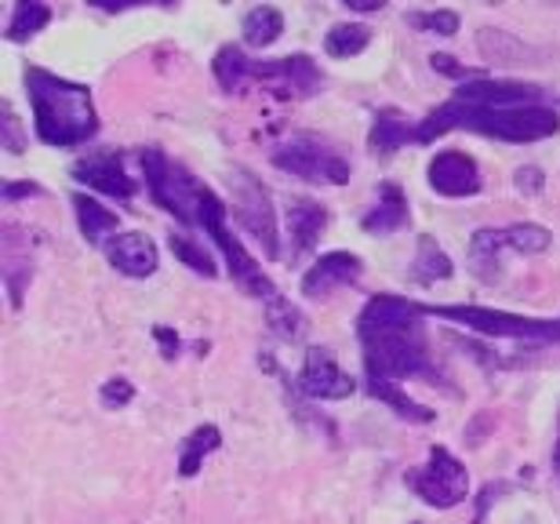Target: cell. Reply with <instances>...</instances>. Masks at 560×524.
I'll use <instances>...</instances> for the list:
<instances>
[{
	"instance_id": "cell-43",
	"label": "cell",
	"mask_w": 560,
	"mask_h": 524,
	"mask_svg": "<svg viewBox=\"0 0 560 524\" xmlns=\"http://www.w3.org/2000/svg\"><path fill=\"white\" fill-rule=\"evenodd\" d=\"M557 4H560V0H557Z\"/></svg>"
},
{
	"instance_id": "cell-16",
	"label": "cell",
	"mask_w": 560,
	"mask_h": 524,
	"mask_svg": "<svg viewBox=\"0 0 560 524\" xmlns=\"http://www.w3.org/2000/svg\"><path fill=\"white\" fill-rule=\"evenodd\" d=\"M324 226H328V211H324L317 200L295 197L288 205V237H291V252L295 255H306L317 248Z\"/></svg>"
},
{
	"instance_id": "cell-42",
	"label": "cell",
	"mask_w": 560,
	"mask_h": 524,
	"mask_svg": "<svg viewBox=\"0 0 560 524\" xmlns=\"http://www.w3.org/2000/svg\"><path fill=\"white\" fill-rule=\"evenodd\" d=\"M411 524H422V521H411Z\"/></svg>"
},
{
	"instance_id": "cell-35",
	"label": "cell",
	"mask_w": 560,
	"mask_h": 524,
	"mask_svg": "<svg viewBox=\"0 0 560 524\" xmlns=\"http://www.w3.org/2000/svg\"><path fill=\"white\" fill-rule=\"evenodd\" d=\"M430 66H433L436 73H444V77H458L463 84L466 81H477V77H480V70H466V66L455 62L452 55H430Z\"/></svg>"
},
{
	"instance_id": "cell-14",
	"label": "cell",
	"mask_w": 560,
	"mask_h": 524,
	"mask_svg": "<svg viewBox=\"0 0 560 524\" xmlns=\"http://www.w3.org/2000/svg\"><path fill=\"white\" fill-rule=\"evenodd\" d=\"M106 259L114 270H120L125 277H150L156 273V263H161V255H156V244L145 237L139 230H125V233H114L106 244Z\"/></svg>"
},
{
	"instance_id": "cell-21",
	"label": "cell",
	"mask_w": 560,
	"mask_h": 524,
	"mask_svg": "<svg viewBox=\"0 0 560 524\" xmlns=\"http://www.w3.org/2000/svg\"><path fill=\"white\" fill-rule=\"evenodd\" d=\"M222 444V430L219 427H197L194 433L186 438V444H183V455H178V474L183 477H197V470L205 466V459L211 452H215Z\"/></svg>"
},
{
	"instance_id": "cell-18",
	"label": "cell",
	"mask_w": 560,
	"mask_h": 524,
	"mask_svg": "<svg viewBox=\"0 0 560 524\" xmlns=\"http://www.w3.org/2000/svg\"><path fill=\"white\" fill-rule=\"evenodd\" d=\"M400 226H408V197L400 186L383 183L378 186L375 208L361 219V230L364 233H397Z\"/></svg>"
},
{
	"instance_id": "cell-5",
	"label": "cell",
	"mask_w": 560,
	"mask_h": 524,
	"mask_svg": "<svg viewBox=\"0 0 560 524\" xmlns=\"http://www.w3.org/2000/svg\"><path fill=\"white\" fill-rule=\"evenodd\" d=\"M430 317L458 321L463 328L480 331V336L528 342V347H542V342H560V321L517 317V314H506V310H485V306H430Z\"/></svg>"
},
{
	"instance_id": "cell-20",
	"label": "cell",
	"mask_w": 560,
	"mask_h": 524,
	"mask_svg": "<svg viewBox=\"0 0 560 524\" xmlns=\"http://www.w3.org/2000/svg\"><path fill=\"white\" fill-rule=\"evenodd\" d=\"M73 211H77V222H81V233H84L88 244H106L120 226V219L109 208L98 205L95 197L77 194L73 197Z\"/></svg>"
},
{
	"instance_id": "cell-13",
	"label": "cell",
	"mask_w": 560,
	"mask_h": 524,
	"mask_svg": "<svg viewBox=\"0 0 560 524\" xmlns=\"http://www.w3.org/2000/svg\"><path fill=\"white\" fill-rule=\"evenodd\" d=\"M73 178L106 197H120V200L136 197V183H131V175L125 172V161H120L117 153H92V158L77 161Z\"/></svg>"
},
{
	"instance_id": "cell-10",
	"label": "cell",
	"mask_w": 560,
	"mask_h": 524,
	"mask_svg": "<svg viewBox=\"0 0 560 524\" xmlns=\"http://www.w3.org/2000/svg\"><path fill=\"white\" fill-rule=\"evenodd\" d=\"M233 216L241 219V226L252 233L255 241H262V248L270 259H277V216L270 205V194L252 172L237 168L233 175Z\"/></svg>"
},
{
	"instance_id": "cell-22",
	"label": "cell",
	"mask_w": 560,
	"mask_h": 524,
	"mask_svg": "<svg viewBox=\"0 0 560 524\" xmlns=\"http://www.w3.org/2000/svg\"><path fill=\"white\" fill-rule=\"evenodd\" d=\"M452 270H455V266H452V259H447V252L436 248V241L430 237V233H422L416 266H411V277H416L419 284H436V281H447Z\"/></svg>"
},
{
	"instance_id": "cell-25",
	"label": "cell",
	"mask_w": 560,
	"mask_h": 524,
	"mask_svg": "<svg viewBox=\"0 0 560 524\" xmlns=\"http://www.w3.org/2000/svg\"><path fill=\"white\" fill-rule=\"evenodd\" d=\"M364 383H368V394H372L375 400H383L386 408H394L400 419H408V422H433L436 411L419 405V400H411L400 386H394V383H372V379H364Z\"/></svg>"
},
{
	"instance_id": "cell-27",
	"label": "cell",
	"mask_w": 560,
	"mask_h": 524,
	"mask_svg": "<svg viewBox=\"0 0 560 524\" xmlns=\"http://www.w3.org/2000/svg\"><path fill=\"white\" fill-rule=\"evenodd\" d=\"M477 48L485 51L491 62H524L528 55H535L528 44L510 37L506 30H480L477 33Z\"/></svg>"
},
{
	"instance_id": "cell-6",
	"label": "cell",
	"mask_w": 560,
	"mask_h": 524,
	"mask_svg": "<svg viewBox=\"0 0 560 524\" xmlns=\"http://www.w3.org/2000/svg\"><path fill=\"white\" fill-rule=\"evenodd\" d=\"M142 172H145V186H150V197L156 205L164 211H172L183 226H197V200L205 183H197L183 164H172L164 158V150H156V147L142 150Z\"/></svg>"
},
{
	"instance_id": "cell-37",
	"label": "cell",
	"mask_w": 560,
	"mask_h": 524,
	"mask_svg": "<svg viewBox=\"0 0 560 524\" xmlns=\"http://www.w3.org/2000/svg\"><path fill=\"white\" fill-rule=\"evenodd\" d=\"M513 183H517L521 194H528V197H532V194H539L546 178H542V172H539V168H521L517 175H513Z\"/></svg>"
},
{
	"instance_id": "cell-28",
	"label": "cell",
	"mask_w": 560,
	"mask_h": 524,
	"mask_svg": "<svg viewBox=\"0 0 560 524\" xmlns=\"http://www.w3.org/2000/svg\"><path fill=\"white\" fill-rule=\"evenodd\" d=\"M248 55H244L237 44H226V48H219L215 55V77L222 84V92H241L244 84H248Z\"/></svg>"
},
{
	"instance_id": "cell-3",
	"label": "cell",
	"mask_w": 560,
	"mask_h": 524,
	"mask_svg": "<svg viewBox=\"0 0 560 524\" xmlns=\"http://www.w3.org/2000/svg\"><path fill=\"white\" fill-rule=\"evenodd\" d=\"M26 92L33 103L37 139L48 142V147H81L98 131L92 92L84 84L33 66V70H26Z\"/></svg>"
},
{
	"instance_id": "cell-12",
	"label": "cell",
	"mask_w": 560,
	"mask_h": 524,
	"mask_svg": "<svg viewBox=\"0 0 560 524\" xmlns=\"http://www.w3.org/2000/svg\"><path fill=\"white\" fill-rule=\"evenodd\" d=\"M430 186L444 197H474L480 194V168L463 150L436 153L430 164Z\"/></svg>"
},
{
	"instance_id": "cell-24",
	"label": "cell",
	"mask_w": 560,
	"mask_h": 524,
	"mask_svg": "<svg viewBox=\"0 0 560 524\" xmlns=\"http://www.w3.org/2000/svg\"><path fill=\"white\" fill-rule=\"evenodd\" d=\"M241 30H244V44H252V48H270L280 33H284V15H280L277 8L262 4L244 15Z\"/></svg>"
},
{
	"instance_id": "cell-38",
	"label": "cell",
	"mask_w": 560,
	"mask_h": 524,
	"mask_svg": "<svg viewBox=\"0 0 560 524\" xmlns=\"http://www.w3.org/2000/svg\"><path fill=\"white\" fill-rule=\"evenodd\" d=\"M153 336H156V342H161V353L167 357V361H175V357H178V347H183V342H178V336H175V331H167V328H156L153 331Z\"/></svg>"
},
{
	"instance_id": "cell-40",
	"label": "cell",
	"mask_w": 560,
	"mask_h": 524,
	"mask_svg": "<svg viewBox=\"0 0 560 524\" xmlns=\"http://www.w3.org/2000/svg\"><path fill=\"white\" fill-rule=\"evenodd\" d=\"M342 4L353 11H378V8H386L389 0H342Z\"/></svg>"
},
{
	"instance_id": "cell-15",
	"label": "cell",
	"mask_w": 560,
	"mask_h": 524,
	"mask_svg": "<svg viewBox=\"0 0 560 524\" xmlns=\"http://www.w3.org/2000/svg\"><path fill=\"white\" fill-rule=\"evenodd\" d=\"M361 273H364V263L357 259V255L328 252V255H320V259L310 266L306 277H302V292H306L310 299L328 295V292H335V288H346V284L361 281Z\"/></svg>"
},
{
	"instance_id": "cell-33",
	"label": "cell",
	"mask_w": 560,
	"mask_h": 524,
	"mask_svg": "<svg viewBox=\"0 0 560 524\" xmlns=\"http://www.w3.org/2000/svg\"><path fill=\"white\" fill-rule=\"evenodd\" d=\"M98 400H103V408H128L131 400H136V386H131L125 375H117L98 389Z\"/></svg>"
},
{
	"instance_id": "cell-30",
	"label": "cell",
	"mask_w": 560,
	"mask_h": 524,
	"mask_svg": "<svg viewBox=\"0 0 560 524\" xmlns=\"http://www.w3.org/2000/svg\"><path fill=\"white\" fill-rule=\"evenodd\" d=\"M266 317H270V328L277 331L280 339H302V331H306V317L299 314V306H291L284 295L277 299V303L266 306Z\"/></svg>"
},
{
	"instance_id": "cell-1",
	"label": "cell",
	"mask_w": 560,
	"mask_h": 524,
	"mask_svg": "<svg viewBox=\"0 0 560 524\" xmlns=\"http://www.w3.org/2000/svg\"><path fill=\"white\" fill-rule=\"evenodd\" d=\"M425 317L430 306H419L405 295H375L357 317V339L364 350V375L372 383H408V379H430L441 383V368L430 357L425 339Z\"/></svg>"
},
{
	"instance_id": "cell-29",
	"label": "cell",
	"mask_w": 560,
	"mask_h": 524,
	"mask_svg": "<svg viewBox=\"0 0 560 524\" xmlns=\"http://www.w3.org/2000/svg\"><path fill=\"white\" fill-rule=\"evenodd\" d=\"M553 233L539 226V222H517V226H506V244L510 252H521V255H542L550 248Z\"/></svg>"
},
{
	"instance_id": "cell-11",
	"label": "cell",
	"mask_w": 560,
	"mask_h": 524,
	"mask_svg": "<svg viewBox=\"0 0 560 524\" xmlns=\"http://www.w3.org/2000/svg\"><path fill=\"white\" fill-rule=\"evenodd\" d=\"M299 389L313 400H342L357 389V379H350L335 364L331 350L310 347L306 361H302V372H299Z\"/></svg>"
},
{
	"instance_id": "cell-26",
	"label": "cell",
	"mask_w": 560,
	"mask_h": 524,
	"mask_svg": "<svg viewBox=\"0 0 560 524\" xmlns=\"http://www.w3.org/2000/svg\"><path fill=\"white\" fill-rule=\"evenodd\" d=\"M368 44H372V30L361 26V22H339V26H331L328 37H324V51H328L331 59H353Z\"/></svg>"
},
{
	"instance_id": "cell-31",
	"label": "cell",
	"mask_w": 560,
	"mask_h": 524,
	"mask_svg": "<svg viewBox=\"0 0 560 524\" xmlns=\"http://www.w3.org/2000/svg\"><path fill=\"white\" fill-rule=\"evenodd\" d=\"M172 252H175V259H183L189 270H197V273H205V277H215V259L200 248L197 241H189L186 233H172Z\"/></svg>"
},
{
	"instance_id": "cell-34",
	"label": "cell",
	"mask_w": 560,
	"mask_h": 524,
	"mask_svg": "<svg viewBox=\"0 0 560 524\" xmlns=\"http://www.w3.org/2000/svg\"><path fill=\"white\" fill-rule=\"evenodd\" d=\"M0 131H4V147L11 153H22V147H26V139H22V128H19V117L15 109H11V103H4V109H0Z\"/></svg>"
},
{
	"instance_id": "cell-2",
	"label": "cell",
	"mask_w": 560,
	"mask_h": 524,
	"mask_svg": "<svg viewBox=\"0 0 560 524\" xmlns=\"http://www.w3.org/2000/svg\"><path fill=\"white\" fill-rule=\"evenodd\" d=\"M455 128L524 147V142H539V139L557 136L560 114L542 103H535V106H477V103H466V98L452 95L444 106H436L430 117H422V125L416 128V142H433Z\"/></svg>"
},
{
	"instance_id": "cell-8",
	"label": "cell",
	"mask_w": 560,
	"mask_h": 524,
	"mask_svg": "<svg viewBox=\"0 0 560 524\" xmlns=\"http://www.w3.org/2000/svg\"><path fill=\"white\" fill-rule=\"evenodd\" d=\"M405 481L425 506H436V510H452L458 503H466V496H469L466 466L458 463L447 449H441V444L430 449V459H425V466L411 470Z\"/></svg>"
},
{
	"instance_id": "cell-41",
	"label": "cell",
	"mask_w": 560,
	"mask_h": 524,
	"mask_svg": "<svg viewBox=\"0 0 560 524\" xmlns=\"http://www.w3.org/2000/svg\"><path fill=\"white\" fill-rule=\"evenodd\" d=\"M553 474L560 477V416H557V444H553Z\"/></svg>"
},
{
	"instance_id": "cell-17",
	"label": "cell",
	"mask_w": 560,
	"mask_h": 524,
	"mask_svg": "<svg viewBox=\"0 0 560 524\" xmlns=\"http://www.w3.org/2000/svg\"><path fill=\"white\" fill-rule=\"evenodd\" d=\"M506 230H477L474 241H469V270L480 277L485 284H495L502 277V252H506Z\"/></svg>"
},
{
	"instance_id": "cell-36",
	"label": "cell",
	"mask_w": 560,
	"mask_h": 524,
	"mask_svg": "<svg viewBox=\"0 0 560 524\" xmlns=\"http://www.w3.org/2000/svg\"><path fill=\"white\" fill-rule=\"evenodd\" d=\"M98 11H131V8H175L178 0H88Z\"/></svg>"
},
{
	"instance_id": "cell-23",
	"label": "cell",
	"mask_w": 560,
	"mask_h": 524,
	"mask_svg": "<svg viewBox=\"0 0 560 524\" xmlns=\"http://www.w3.org/2000/svg\"><path fill=\"white\" fill-rule=\"evenodd\" d=\"M48 22H51V8L44 4V0H19V8H15V15H11V22H8L4 37L11 44H22V40L37 37Z\"/></svg>"
},
{
	"instance_id": "cell-39",
	"label": "cell",
	"mask_w": 560,
	"mask_h": 524,
	"mask_svg": "<svg viewBox=\"0 0 560 524\" xmlns=\"http://www.w3.org/2000/svg\"><path fill=\"white\" fill-rule=\"evenodd\" d=\"M26 194H40L33 183H8L4 186V200H15V197H26Z\"/></svg>"
},
{
	"instance_id": "cell-7",
	"label": "cell",
	"mask_w": 560,
	"mask_h": 524,
	"mask_svg": "<svg viewBox=\"0 0 560 524\" xmlns=\"http://www.w3.org/2000/svg\"><path fill=\"white\" fill-rule=\"evenodd\" d=\"M273 164L280 172L299 175L317 186H346L353 175L350 161L317 136H291L284 147L273 150Z\"/></svg>"
},
{
	"instance_id": "cell-9",
	"label": "cell",
	"mask_w": 560,
	"mask_h": 524,
	"mask_svg": "<svg viewBox=\"0 0 560 524\" xmlns=\"http://www.w3.org/2000/svg\"><path fill=\"white\" fill-rule=\"evenodd\" d=\"M248 81L262 84L277 98H310L324 88L320 70L310 55H288L277 62H248Z\"/></svg>"
},
{
	"instance_id": "cell-32",
	"label": "cell",
	"mask_w": 560,
	"mask_h": 524,
	"mask_svg": "<svg viewBox=\"0 0 560 524\" xmlns=\"http://www.w3.org/2000/svg\"><path fill=\"white\" fill-rule=\"evenodd\" d=\"M405 22H408L411 30L441 33V37H455V33H458V15H455V11H411Z\"/></svg>"
},
{
	"instance_id": "cell-4",
	"label": "cell",
	"mask_w": 560,
	"mask_h": 524,
	"mask_svg": "<svg viewBox=\"0 0 560 524\" xmlns=\"http://www.w3.org/2000/svg\"><path fill=\"white\" fill-rule=\"evenodd\" d=\"M197 226L208 233L211 241H215V248L222 252V259L230 263V273L233 281H241L255 299H266V306L277 303V288L273 281L259 270V263L252 259V252L244 248L241 237L226 226V205L219 200L215 189H200V200H197Z\"/></svg>"
},
{
	"instance_id": "cell-19",
	"label": "cell",
	"mask_w": 560,
	"mask_h": 524,
	"mask_svg": "<svg viewBox=\"0 0 560 524\" xmlns=\"http://www.w3.org/2000/svg\"><path fill=\"white\" fill-rule=\"evenodd\" d=\"M408 142H416V128H408V120L397 114V109H378L375 114V128L372 136H368V147L378 158H389L394 150L408 147Z\"/></svg>"
}]
</instances>
